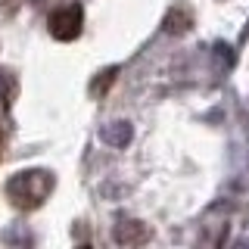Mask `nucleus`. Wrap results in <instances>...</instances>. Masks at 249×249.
<instances>
[{
	"mask_svg": "<svg viewBox=\"0 0 249 249\" xmlns=\"http://www.w3.org/2000/svg\"><path fill=\"white\" fill-rule=\"evenodd\" d=\"M0 143H3V137H0Z\"/></svg>",
	"mask_w": 249,
	"mask_h": 249,
	"instance_id": "obj_9",
	"label": "nucleus"
},
{
	"mask_svg": "<svg viewBox=\"0 0 249 249\" xmlns=\"http://www.w3.org/2000/svg\"><path fill=\"white\" fill-rule=\"evenodd\" d=\"M81 25H84L81 3H69V6H62V10L50 13V19H47V28H50V35L56 37V41H75V37L81 35Z\"/></svg>",
	"mask_w": 249,
	"mask_h": 249,
	"instance_id": "obj_2",
	"label": "nucleus"
},
{
	"mask_svg": "<svg viewBox=\"0 0 249 249\" xmlns=\"http://www.w3.org/2000/svg\"><path fill=\"white\" fill-rule=\"evenodd\" d=\"M16 97V78L10 72H0V100H3V106H10Z\"/></svg>",
	"mask_w": 249,
	"mask_h": 249,
	"instance_id": "obj_7",
	"label": "nucleus"
},
{
	"mask_svg": "<svg viewBox=\"0 0 249 249\" xmlns=\"http://www.w3.org/2000/svg\"><path fill=\"white\" fill-rule=\"evenodd\" d=\"M53 187H56V178H53V171H44V168H28V171H19V175H13L10 181H6V196L13 199L16 209H41L44 199L53 193Z\"/></svg>",
	"mask_w": 249,
	"mask_h": 249,
	"instance_id": "obj_1",
	"label": "nucleus"
},
{
	"mask_svg": "<svg viewBox=\"0 0 249 249\" xmlns=\"http://www.w3.org/2000/svg\"><path fill=\"white\" fill-rule=\"evenodd\" d=\"M115 75H119V66H109V69H103V72H97V78L90 81V97H100V93H106L109 88H112Z\"/></svg>",
	"mask_w": 249,
	"mask_h": 249,
	"instance_id": "obj_6",
	"label": "nucleus"
},
{
	"mask_svg": "<svg viewBox=\"0 0 249 249\" xmlns=\"http://www.w3.org/2000/svg\"><path fill=\"white\" fill-rule=\"evenodd\" d=\"M131 137H134V128H131V122H109L100 128V140L109 146H115V150H122V146L131 143Z\"/></svg>",
	"mask_w": 249,
	"mask_h": 249,
	"instance_id": "obj_4",
	"label": "nucleus"
},
{
	"mask_svg": "<svg viewBox=\"0 0 249 249\" xmlns=\"http://www.w3.org/2000/svg\"><path fill=\"white\" fill-rule=\"evenodd\" d=\"M150 237H153L150 224L137 221V218H122V221L112 228V240L119 246H143Z\"/></svg>",
	"mask_w": 249,
	"mask_h": 249,
	"instance_id": "obj_3",
	"label": "nucleus"
},
{
	"mask_svg": "<svg viewBox=\"0 0 249 249\" xmlns=\"http://www.w3.org/2000/svg\"><path fill=\"white\" fill-rule=\"evenodd\" d=\"M0 240H3V243H13V246H16V243L25 246V243H31V233H28L25 228H6Z\"/></svg>",
	"mask_w": 249,
	"mask_h": 249,
	"instance_id": "obj_8",
	"label": "nucleus"
},
{
	"mask_svg": "<svg viewBox=\"0 0 249 249\" xmlns=\"http://www.w3.org/2000/svg\"><path fill=\"white\" fill-rule=\"evenodd\" d=\"M190 25H193V19H190V13H184V10H171L165 19H162L165 35H184V31H190Z\"/></svg>",
	"mask_w": 249,
	"mask_h": 249,
	"instance_id": "obj_5",
	"label": "nucleus"
}]
</instances>
